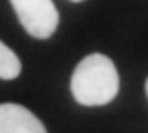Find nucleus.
I'll list each match as a JSON object with an SVG mask.
<instances>
[{
	"label": "nucleus",
	"instance_id": "39448f33",
	"mask_svg": "<svg viewBox=\"0 0 148 133\" xmlns=\"http://www.w3.org/2000/svg\"><path fill=\"white\" fill-rule=\"evenodd\" d=\"M145 87H147V94H148V79H147V85Z\"/></svg>",
	"mask_w": 148,
	"mask_h": 133
},
{
	"label": "nucleus",
	"instance_id": "20e7f679",
	"mask_svg": "<svg viewBox=\"0 0 148 133\" xmlns=\"http://www.w3.org/2000/svg\"><path fill=\"white\" fill-rule=\"evenodd\" d=\"M21 74V60L5 43L0 41V79L12 80Z\"/></svg>",
	"mask_w": 148,
	"mask_h": 133
},
{
	"label": "nucleus",
	"instance_id": "423d86ee",
	"mask_svg": "<svg viewBox=\"0 0 148 133\" xmlns=\"http://www.w3.org/2000/svg\"><path fill=\"white\" fill-rule=\"evenodd\" d=\"M70 2H84V0H70Z\"/></svg>",
	"mask_w": 148,
	"mask_h": 133
},
{
	"label": "nucleus",
	"instance_id": "f257e3e1",
	"mask_svg": "<svg viewBox=\"0 0 148 133\" xmlns=\"http://www.w3.org/2000/svg\"><path fill=\"white\" fill-rule=\"evenodd\" d=\"M72 96L82 106H104L119 92V74L114 61L102 53H92L78 61L70 79Z\"/></svg>",
	"mask_w": 148,
	"mask_h": 133
},
{
	"label": "nucleus",
	"instance_id": "f03ea898",
	"mask_svg": "<svg viewBox=\"0 0 148 133\" xmlns=\"http://www.w3.org/2000/svg\"><path fill=\"white\" fill-rule=\"evenodd\" d=\"M21 26L36 39L53 36L60 22L58 9L53 0H10Z\"/></svg>",
	"mask_w": 148,
	"mask_h": 133
},
{
	"label": "nucleus",
	"instance_id": "7ed1b4c3",
	"mask_svg": "<svg viewBox=\"0 0 148 133\" xmlns=\"http://www.w3.org/2000/svg\"><path fill=\"white\" fill-rule=\"evenodd\" d=\"M0 133H48L45 125L27 108L14 103L0 104Z\"/></svg>",
	"mask_w": 148,
	"mask_h": 133
}]
</instances>
